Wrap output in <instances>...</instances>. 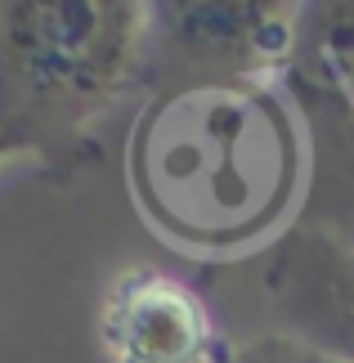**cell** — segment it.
Returning <instances> with one entry per match:
<instances>
[{
	"label": "cell",
	"mask_w": 354,
	"mask_h": 363,
	"mask_svg": "<svg viewBox=\"0 0 354 363\" xmlns=\"http://www.w3.org/2000/svg\"><path fill=\"white\" fill-rule=\"evenodd\" d=\"M139 216L179 251L238 256L287 233L309 179L305 117L274 81L153 90L126 144Z\"/></svg>",
	"instance_id": "6da1fadb"
},
{
	"label": "cell",
	"mask_w": 354,
	"mask_h": 363,
	"mask_svg": "<svg viewBox=\"0 0 354 363\" xmlns=\"http://www.w3.org/2000/svg\"><path fill=\"white\" fill-rule=\"evenodd\" d=\"M144 90V0H0V166L54 184L99 162L94 125Z\"/></svg>",
	"instance_id": "7a4b0ae2"
},
{
	"label": "cell",
	"mask_w": 354,
	"mask_h": 363,
	"mask_svg": "<svg viewBox=\"0 0 354 363\" xmlns=\"http://www.w3.org/2000/svg\"><path fill=\"white\" fill-rule=\"evenodd\" d=\"M305 0H144V90L287 72Z\"/></svg>",
	"instance_id": "3957f363"
},
{
	"label": "cell",
	"mask_w": 354,
	"mask_h": 363,
	"mask_svg": "<svg viewBox=\"0 0 354 363\" xmlns=\"http://www.w3.org/2000/svg\"><path fill=\"white\" fill-rule=\"evenodd\" d=\"M99 345L108 363H224L229 345L220 341L202 291L184 278L135 264L117 274L99 310Z\"/></svg>",
	"instance_id": "277c9868"
},
{
	"label": "cell",
	"mask_w": 354,
	"mask_h": 363,
	"mask_svg": "<svg viewBox=\"0 0 354 363\" xmlns=\"http://www.w3.org/2000/svg\"><path fill=\"white\" fill-rule=\"evenodd\" d=\"M260 287L282 332L332 363H354V247L328 229H287L265 247Z\"/></svg>",
	"instance_id": "5b68a950"
},
{
	"label": "cell",
	"mask_w": 354,
	"mask_h": 363,
	"mask_svg": "<svg viewBox=\"0 0 354 363\" xmlns=\"http://www.w3.org/2000/svg\"><path fill=\"white\" fill-rule=\"evenodd\" d=\"M301 113L354 139V0H305L287 72Z\"/></svg>",
	"instance_id": "8992f818"
},
{
	"label": "cell",
	"mask_w": 354,
	"mask_h": 363,
	"mask_svg": "<svg viewBox=\"0 0 354 363\" xmlns=\"http://www.w3.org/2000/svg\"><path fill=\"white\" fill-rule=\"evenodd\" d=\"M224 363H332V359H323L319 350L301 345L296 337H287V332H269V337H256V341L229 350Z\"/></svg>",
	"instance_id": "52a82bcc"
}]
</instances>
